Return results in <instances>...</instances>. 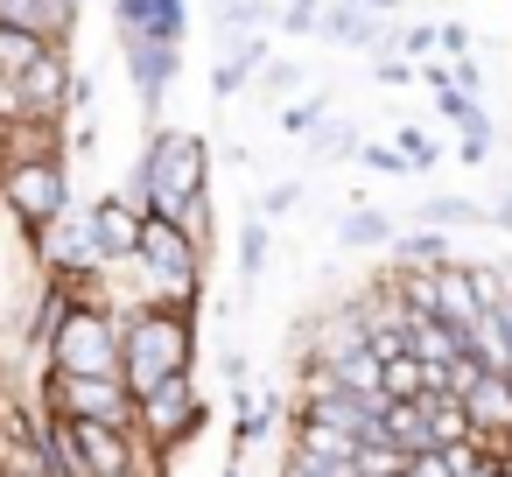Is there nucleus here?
Instances as JSON below:
<instances>
[{
    "mask_svg": "<svg viewBox=\"0 0 512 477\" xmlns=\"http://www.w3.org/2000/svg\"><path fill=\"white\" fill-rule=\"evenodd\" d=\"M358 148H365V134L351 120H323L309 134V162H358Z\"/></svg>",
    "mask_w": 512,
    "mask_h": 477,
    "instance_id": "6ab92c4d",
    "label": "nucleus"
},
{
    "mask_svg": "<svg viewBox=\"0 0 512 477\" xmlns=\"http://www.w3.org/2000/svg\"><path fill=\"white\" fill-rule=\"evenodd\" d=\"M176 225H183V232H190V239H197V246L211 253V232H218V211H211V190H204V197H190V204L176 211Z\"/></svg>",
    "mask_w": 512,
    "mask_h": 477,
    "instance_id": "b1692460",
    "label": "nucleus"
},
{
    "mask_svg": "<svg viewBox=\"0 0 512 477\" xmlns=\"http://www.w3.org/2000/svg\"><path fill=\"white\" fill-rule=\"evenodd\" d=\"M92 211V246H99V260L120 274V267H134V253H141V204L127 197V190H106V197H92L85 204Z\"/></svg>",
    "mask_w": 512,
    "mask_h": 477,
    "instance_id": "6e6552de",
    "label": "nucleus"
},
{
    "mask_svg": "<svg viewBox=\"0 0 512 477\" xmlns=\"http://www.w3.org/2000/svg\"><path fill=\"white\" fill-rule=\"evenodd\" d=\"M358 162H365L372 176H407V169H414V162L400 155V141H365V148H358Z\"/></svg>",
    "mask_w": 512,
    "mask_h": 477,
    "instance_id": "a878e982",
    "label": "nucleus"
},
{
    "mask_svg": "<svg viewBox=\"0 0 512 477\" xmlns=\"http://www.w3.org/2000/svg\"><path fill=\"white\" fill-rule=\"evenodd\" d=\"M421 393H428V358H414V351L386 358V400H421Z\"/></svg>",
    "mask_w": 512,
    "mask_h": 477,
    "instance_id": "4be33fe9",
    "label": "nucleus"
},
{
    "mask_svg": "<svg viewBox=\"0 0 512 477\" xmlns=\"http://www.w3.org/2000/svg\"><path fill=\"white\" fill-rule=\"evenodd\" d=\"M0 477H8V470H0Z\"/></svg>",
    "mask_w": 512,
    "mask_h": 477,
    "instance_id": "e433bc0d",
    "label": "nucleus"
},
{
    "mask_svg": "<svg viewBox=\"0 0 512 477\" xmlns=\"http://www.w3.org/2000/svg\"><path fill=\"white\" fill-rule=\"evenodd\" d=\"M43 50H57V43H43V36H29V29H8V22H0V78H22Z\"/></svg>",
    "mask_w": 512,
    "mask_h": 477,
    "instance_id": "aec40b11",
    "label": "nucleus"
},
{
    "mask_svg": "<svg viewBox=\"0 0 512 477\" xmlns=\"http://www.w3.org/2000/svg\"><path fill=\"white\" fill-rule=\"evenodd\" d=\"M435 113H442V127H456L463 141H477V148H498V120L484 113V99L477 92H435Z\"/></svg>",
    "mask_w": 512,
    "mask_h": 477,
    "instance_id": "2eb2a0df",
    "label": "nucleus"
},
{
    "mask_svg": "<svg viewBox=\"0 0 512 477\" xmlns=\"http://www.w3.org/2000/svg\"><path fill=\"white\" fill-rule=\"evenodd\" d=\"M435 43H442V22H414V29H400V50H407V57H435Z\"/></svg>",
    "mask_w": 512,
    "mask_h": 477,
    "instance_id": "c756f323",
    "label": "nucleus"
},
{
    "mask_svg": "<svg viewBox=\"0 0 512 477\" xmlns=\"http://www.w3.org/2000/svg\"><path fill=\"white\" fill-rule=\"evenodd\" d=\"M274 29L295 36V43H302V36H323V8H302V0H288V8L274 15Z\"/></svg>",
    "mask_w": 512,
    "mask_h": 477,
    "instance_id": "bb28decb",
    "label": "nucleus"
},
{
    "mask_svg": "<svg viewBox=\"0 0 512 477\" xmlns=\"http://www.w3.org/2000/svg\"><path fill=\"white\" fill-rule=\"evenodd\" d=\"M197 316L204 302H134L120 309V379L127 393H155L176 372H197Z\"/></svg>",
    "mask_w": 512,
    "mask_h": 477,
    "instance_id": "f257e3e1",
    "label": "nucleus"
},
{
    "mask_svg": "<svg viewBox=\"0 0 512 477\" xmlns=\"http://www.w3.org/2000/svg\"><path fill=\"white\" fill-rule=\"evenodd\" d=\"M0 379H8V365H0Z\"/></svg>",
    "mask_w": 512,
    "mask_h": 477,
    "instance_id": "c9c22d12",
    "label": "nucleus"
},
{
    "mask_svg": "<svg viewBox=\"0 0 512 477\" xmlns=\"http://www.w3.org/2000/svg\"><path fill=\"white\" fill-rule=\"evenodd\" d=\"M330 379L344 386V393H365V400H386V358L365 344V351H344L337 365H330Z\"/></svg>",
    "mask_w": 512,
    "mask_h": 477,
    "instance_id": "f3484780",
    "label": "nucleus"
},
{
    "mask_svg": "<svg viewBox=\"0 0 512 477\" xmlns=\"http://www.w3.org/2000/svg\"><path fill=\"white\" fill-rule=\"evenodd\" d=\"M323 113H330V92H302V99H288V106L274 113V127L295 134V141H309V134L323 127Z\"/></svg>",
    "mask_w": 512,
    "mask_h": 477,
    "instance_id": "412c9836",
    "label": "nucleus"
},
{
    "mask_svg": "<svg viewBox=\"0 0 512 477\" xmlns=\"http://www.w3.org/2000/svg\"><path fill=\"white\" fill-rule=\"evenodd\" d=\"M393 239H400V218L379 211V204H351L344 225H337V246H344V253H386Z\"/></svg>",
    "mask_w": 512,
    "mask_h": 477,
    "instance_id": "4468645a",
    "label": "nucleus"
},
{
    "mask_svg": "<svg viewBox=\"0 0 512 477\" xmlns=\"http://www.w3.org/2000/svg\"><path fill=\"white\" fill-rule=\"evenodd\" d=\"M449 71H456V92H477L484 99V57L470 50V57H449Z\"/></svg>",
    "mask_w": 512,
    "mask_h": 477,
    "instance_id": "7c9ffc66",
    "label": "nucleus"
},
{
    "mask_svg": "<svg viewBox=\"0 0 512 477\" xmlns=\"http://www.w3.org/2000/svg\"><path fill=\"white\" fill-rule=\"evenodd\" d=\"M386 267L393 274H435V267H456V246H449V232H435V225H400V239L386 246Z\"/></svg>",
    "mask_w": 512,
    "mask_h": 477,
    "instance_id": "f8f14e48",
    "label": "nucleus"
},
{
    "mask_svg": "<svg viewBox=\"0 0 512 477\" xmlns=\"http://www.w3.org/2000/svg\"><path fill=\"white\" fill-rule=\"evenodd\" d=\"M386 442H400L407 456H414V449H435L428 407H421V400H386Z\"/></svg>",
    "mask_w": 512,
    "mask_h": 477,
    "instance_id": "a211bd4d",
    "label": "nucleus"
},
{
    "mask_svg": "<svg viewBox=\"0 0 512 477\" xmlns=\"http://www.w3.org/2000/svg\"><path fill=\"white\" fill-rule=\"evenodd\" d=\"M407 477H456V470H449L442 449H414V456H407Z\"/></svg>",
    "mask_w": 512,
    "mask_h": 477,
    "instance_id": "2f4dec72",
    "label": "nucleus"
},
{
    "mask_svg": "<svg viewBox=\"0 0 512 477\" xmlns=\"http://www.w3.org/2000/svg\"><path fill=\"white\" fill-rule=\"evenodd\" d=\"M211 190V141L190 134V127H155L148 148H141V169L127 183V197L148 211V218H176L190 197Z\"/></svg>",
    "mask_w": 512,
    "mask_h": 477,
    "instance_id": "f03ea898",
    "label": "nucleus"
},
{
    "mask_svg": "<svg viewBox=\"0 0 512 477\" xmlns=\"http://www.w3.org/2000/svg\"><path fill=\"white\" fill-rule=\"evenodd\" d=\"M43 372H78V379H113L120 372V309L106 302H71L50 344L36 351Z\"/></svg>",
    "mask_w": 512,
    "mask_h": 477,
    "instance_id": "7ed1b4c3",
    "label": "nucleus"
},
{
    "mask_svg": "<svg viewBox=\"0 0 512 477\" xmlns=\"http://www.w3.org/2000/svg\"><path fill=\"white\" fill-rule=\"evenodd\" d=\"M134 36L183 43L190 36V0H113V43H134Z\"/></svg>",
    "mask_w": 512,
    "mask_h": 477,
    "instance_id": "9d476101",
    "label": "nucleus"
},
{
    "mask_svg": "<svg viewBox=\"0 0 512 477\" xmlns=\"http://www.w3.org/2000/svg\"><path fill=\"white\" fill-rule=\"evenodd\" d=\"M204 246L176 225V218H141V253H134V274H141V295L148 302H204Z\"/></svg>",
    "mask_w": 512,
    "mask_h": 477,
    "instance_id": "20e7f679",
    "label": "nucleus"
},
{
    "mask_svg": "<svg viewBox=\"0 0 512 477\" xmlns=\"http://www.w3.org/2000/svg\"><path fill=\"white\" fill-rule=\"evenodd\" d=\"M274 0H218L211 8V29H218V43H232V36H260V29H274Z\"/></svg>",
    "mask_w": 512,
    "mask_h": 477,
    "instance_id": "dca6fc26",
    "label": "nucleus"
},
{
    "mask_svg": "<svg viewBox=\"0 0 512 477\" xmlns=\"http://www.w3.org/2000/svg\"><path fill=\"white\" fill-rule=\"evenodd\" d=\"M78 15H85V0H0V22L29 29L43 43H71L78 36Z\"/></svg>",
    "mask_w": 512,
    "mask_h": 477,
    "instance_id": "9b49d317",
    "label": "nucleus"
},
{
    "mask_svg": "<svg viewBox=\"0 0 512 477\" xmlns=\"http://www.w3.org/2000/svg\"><path fill=\"white\" fill-rule=\"evenodd\" d=\"M120 57H127V78H134L141 113H155V106H162V92H169V85H176V71H183V43L134 36V43H120Z\"/></svg>",
    "mask_w": 512,
    "mask_h": 477,
    "instance_id": "1a4fd4ad",
    "label": "nucleus"
},
{
    "mask_svg": "<svg viewBox=\"0 0 512 477\" xmlns=\"http://www.w3.org/2000/svg\"><path fill=\"white\" fill-rule=\"evenodd\" d=\"M491 232H512V183L491 197Z\"/></svg>",
    "mask_w": 512,
    "mask_h": 477,
    "instance_id": "72a5a7b5",
    "label": "nucleus"
},
{
    "mask_svg": "<svg viewBox=\"0 0 512 477\" xmlns=\"http://www.w3.org/2000/svg\"><path fill=\"white\" fill-rule=\"evenodd\" d=\"M407 225H435V232H491V204L477 197H421L407 211Z\"/></svg>",
    "mask_w": 512,
    "mask_h": 477,
    "instance_id": "ddd939ff",
    "label": "nucleus"
},
{
    "mask_svg": "<svg viewBox=\"0 0 512 477\" xmlns=\"http://www.w3.org/2000/svg\"><path fill=\"white\" fill-rule=\"evenodd\" d=\"M393 141H400V155H407L414 169H435V162H442V148H435V141H428L414 120H400V134H393Z\"/></svg>",
    "mask_w": 512,
    "mask_h": 477,
    "instance_id": "cd10ccee",
    "label": "nucleus"
},
{
    "mask_svg": "<svg viewBox=\"0 0 512 477\" xmlns=\"http://www.w3.org/2000/svg\"><path fill=\"white\" fill-rule=\"evenodd\" d=\"M267 99H288V92H302V64H288V57H274V64H260V78H253Z\"/></svg>",
    "mask_w": 512,
    "mask_h": 477,
    "instance_id": "393cba45",
    "label": "nucleus"
},
{
    "mask_svg": "<svg viewBox=\"0 0 512 477\" xmlns=\"http://www.w3.org/2000/svg\"><path fill=\"white\" fill-rule=\"evenodd\" d=\"M36 393L50 414L64 421H113V428H134V393L127 379H78V372H36Z\"/></svg>",
    "mask_w": 512,
    "mask_h": 477,
    "instance_id": "423d86ee",
    "label": "nucleus"
},
{
    "mask_svg": "<svg viewBox=\"0 0 512 477\" xmlns=\"http://www.w3.org/2000/svg\"><path fill=\"white\" fill-rule=\"evenodd\" d=\"M477 43H470V29L463 22H442V43H435V57H470Z\"/></svg>",
    "mask_w": 512,
    "mask_h": 477,
    "instance_id": "473e14b6",
    "label": "nucleus"
},
{
    "mask_svg": "<svg viewBox=\"0 0 512 477\" xmlns=\"http://www.w3.org/2000/svg\"><path fill=\"white\" fill-rule=\"evenodd\" d=\"M78 57H71V43H57V50H43L22 78H8L15 92H22V120H43V127H57V120H71V92H78Z\"/></svg>",
    "mask_w": 512,
    "mask_h": 477,
    "instance_id": "0eeeda50",
    "label": "nucleus"
},
{
    "mask_svg": "<svg viewBox=\"0 0 512 477\" xmlns=\"http://www.w3.org/2000/svg\"><path fill=\"white\" fill-rule=\"evenodd\" d=\"M204 428H211V400L197 393V372H176V379H162L155 393L134 400V435H141L155 456L190 449Z\"/></svg>",
    "mask_w": 512,
    "mask_h": 477,
    "instance_id": "39448f33",
    "label": "nucleus"
},
{
    "mask_svg": "<svg viewBox=\"0 0 512 477\" xmlns=\"http://www.w3.org/2000/svg\"><path fill=\"white\" fill-rule=\"evenodd\" d=\"M302 204V183H274V190H253V218H281Z\"/></svg>",
    "mask_w": 512,
    "mask_h": 477,
    "instance_id": "c85d7f7f",
    "label": "nucleus"
},
{
    "mask_svg": "<svg viewBox=\"0 0 512 477\" xmlns=\"http://www.w3.org/2000/svg\"><path fill=\"white\" fill-rule=\"evenodd\" d=\"M260 274H267V218L246 211V225H239V281L253 288Z\"/></svg>",
    "mask_w": 512,
    "mask_h": 477,
    "instance_id": "5701e85b",
    "label": "nucleus"
},
{
    "mask_svg": "<svg viewBox=\"0 0 512 477\" xmlns=\"http://www.w3.org/2000/svg\"><path fill=\"white\" fill-rule=\"evenodd\" d=\"M351 8H365V15H393L400 0H351Z\"/></svg>",
    "mask_w": 512,
    "mask_h": 477,
    "instance_id": "f704fd0d",
    "label": "nucleus"
}]
</instances>
